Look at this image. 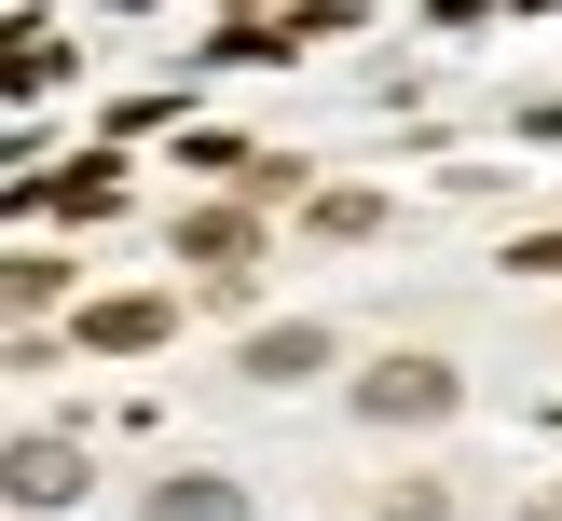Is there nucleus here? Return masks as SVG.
<instances>
[{"label": "nucleus", "instance_id": "6e6552de", "mask_svg": "<svg viewBox=\"0 0 562 521\" xmlns=\"http://www.w3.org/2000/svg\"><path fill=\"white\" fill-rule=\"evenodd\" d=\"M508 274H562V234H521V247H508Z\"/></svg>", "mask_w": 562, "mask_h": 521}, {"label": "nucleus", "instance_id": "20e7f679", "mask_svg": "<svg viewBox=\"0 0 562 521\" xmlns=\"http://www.w3.org/2000/svg\"><path fill=\"white\" fill-rule=\"evenodd\" d=\"M55 494H82V453L69 439H14V508H55Z\"/></svg>", "mask_w": 562, "mask_h": 521}, {"label": "nucleus", "instance_id": "f03ea898", "mask_svg": "<svg viewBox=\"0 0 562 521\" xmlns=\"http://www.w3.org/2000/svg\"><path fill=\"white\" fill-rule=\"evenodd\" d=\"M165 329H179V302H151V288H124V302H82V343H97V356H151Z\"/></svg>", "mask_w": 562, "mask_h": 521}, {"label": "nucleus", "instance_id": "0eeeda50", "mask_svg": "<svg viewBox=\"0 0 562 521\" xmlns=\"http://www.w3.org/2000/svg\"><path fill=\"white\" fill-rule=\"evenodd\" d=\"M316 234L329 247H371L384 234V192H316Z\"/></svg>", "mask_w": 562, "mask_h": 521}, {"label": "nucleus", "instance_id": "f257e3e1", "mask_svg": "<svg viewBox=\"0 0 562 521\" xmlns=\"http://www.w3.org/2000/svg\"><path fill=\"white\" fill-rule=\"evenodd\" d=\"M357 411H371V426H439V411H453V371H439V356H384V371L357 384Z\"/></svg>", "mask_w": 562, "mask_h": 521}, {"label": "nucleus", "instance_id": "39448f33", "mask_svg": "<svg viewBox=\"0 0 562 521\" xmlns=\"http://www.w3.org/2000/svg\"><path fill=\"white\" fill-rule=\"evenodd\" d=\"M247 371H261V384H302V371H329V329H261V343H247Z\"/></svg>", "mask_w": 562, "mask_h": 521}, {"label": "nucleus", "instance_id": "423d86ee", "mask_svg": "<svg viewBox=\"0 0 562 521\" xmlns=\"http://www.w3.org/2000/svg\"><path fill=\"white\" fill-rule=\"evenodd\" d=\"M151 521H247V494H234V480H165Z\"/></svg>", "mask_w": 562, "mask_h": 521}, {"label": "nucleus", "instance_id": "7ed1b4c3", "mask_svg": "<svg viewBox=\"0 0 562 521\" xmlns=\"http://www.w3.org/2000/svg\"><path fill=\"white\" fill-rule=\"evenodd\" d=\"M247 247H261V219H247V206H192V219H179V261H206L220 288L247 274Z\"/></svg>", "mask_w": 562, "mask_h": 521}]
</instances>
